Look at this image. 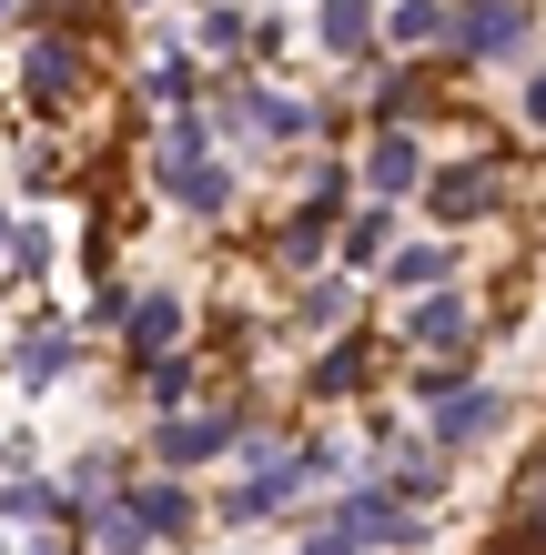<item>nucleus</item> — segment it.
I'll use <instances>...</instances> for the list:
<instances>
[{
    "mask_svg": "<svg viewBox=\"0 0 546 555\" xmlns=\"http://www.w3.org/2000/svg\"><path fill=\"white\" fill-rule=\"evenodd\" d=\"M384 243H395V222H384V212H365L355 233H344V263H384Z\"/></svg>",
    "mask_w": 546,
    "mask_h": 555,
    "instance_id": "4be33fe9",
    "label": "nucleus"
},
{
    "mask_svg": "<svg viewBox=\"0 0 546 555\" xmlns=\"http://www.w3.org/2000/svg\"><path fill=\"white\" fill-rule=\"evenodd\" d=\"M374 112H384V121H405V112H426V81H415V72H395V81L374 91Z\"/></svg>",
    "mask_w": 546,
    "mask_h": 555,
    "instance_id": "b1692460",
    "label": "nucleus"
},
{
    "mask_svg": "<svg viewBox=\"0 0 546 555\" xmlns=\"http://www.w3.org/2000/svg\"><path fill=\"white\" fill-rule=\"evenodd\" d=\"M384 273H395L405 293H435L445 273H456V253H445V243H405V253H384Z\"/></svg>",
    "mask_w": 546,
    "mask_h": 555,
    "instance_id": "ddd939ff",
    "label": "nucleus"
},
{
    "mask_svg": "<svg viewBox=\"0 0 546 555\" xmlns=\"http://www.w3.org/2000/svg\"><path fill=\"white\" fill-rule=\"evenodd\" d=\"M314 41H325V51H344V61H355V51L374 41V0H325V11H314Z\"/></svg>",
    "mask_w": 546,
    "mask_h": 555,
    "instance_id": "9d476101",
    "label": "nucleus"
},
{
    "mask_svg": "<svg viewBox=\"0 0 546 555\" xmlns=\"http://www.w3.org/2000/svg\"><path fill=\"white\" fill-rule=\"evenodd\" d=\"M163 192L182 212H233V172H223L213 152H182V162H163Z\"/></svg>",
    "mask_w": 546,
    "mask_h": 555,
    "instance_id": "6e6552de",
    "label": "nucleus"
},
{
    "mask_svg": "<svg viewBox=\"0 0 546 555\" xmlns=\"http://www.w3.org/2000/svg\"><path fill=\"white\" fill-rule=\"evenodd\" d=\"M0 243H11V222H0Z\"/></svg>",
    "mask_w": 546,
    "mask_h": 555,
    "instance_id": "7c9ffc66",
    "label": "nucleus"
},
{
    "mask_svg": "<svg viewBox=\"0 0 546 555\" xmlns=\"http://www.w3.org/2000/svg\"><path fill=\"white\" fill-rule=\"evenodd\" d=\"M334 323H344V283H314L304 293V334H334Z\"/></svg>",
    "mask_w": 546,
    "mask_h": 555,
    "instance_id": "393cba45",
    "label": "nucleus"
},
{
    "mask_svg": "<svg viewBox=\"0 0 546 555\" xmlns=\"http://www.w3.org/2000/svg\"><path fill=\"white\" fill-rule=\"evenodd\" d=\"M21 91H30L41 112H61V102L81 91V51L61 41V30H41V41H30V61H21Z\"/></svg>",
    "mask_w": 546,
    "mask_h": 555,
    "instance_id": "423d86ee",
    "label": "nucleus"
},
{
    "mask_svg": "<svg viewBox=\"0 0 546 555\" xmlns=\"http://www.w3.org/2000/svg\"><path fill=\"white\" fill-rule=\"evenodd\" d=\"M526 30H536V11H526V0H466L445 41H456V51H475V61H506V51H526Z\"/></svg>",
    "mask_w": 546,
    "mask_h": 555,
    "instance_id": "f257e3e1",
    "label": "nucleus"
},
{
    "mask_svg": "<svg viewBox=\"0 0 546 555\" xmlns=\"http://www.w3.org/2000/svg\"><path fill=\"white\" fill-rule=\"evenodd\" d=\"M496 192H506L496 162H456V172H426V212L435 222H475V212H496Z\"/></svg>",
    "mask_w": 546,
    "mask_h": 555,
    "instance_id": "f03ea898",
    "label": "nucleus"
},
{
    "mask_svg": "<svg viewBox=\"0 0 546 555\" xmlns=\"http://www.w3.org/2000/svg\"><path fill=\"white\" fill-rule=\"evenodd\" d=\"M496 555H546V545H526V535H517V545H496Z\"/></svg>",
    "mask_w": 546,
    "mask_h": 555,
    "instance_id": "c85d7f7f",
    "label": "nucleus"
},
{
    "mask_svg": "<svg viewBox=\"0 0 546 555\" xmlns=\"http://www.w3.org/2000/svg\"><path fill=\"white\" fill-rule=\"evenodd\" d=\"M294 485H304V454H253V465H243V485L223 495V515H233V526H253V515H274L283 495H294Z\"/></svg>",
    "mask_w": 546,
    "mask_h": 555,
    "instance_id": "39448f33",
    "label": "nucleus"
},
{
    "mask_svg": "<svg viewBox=\"0 0 546 555\" xmlns=\"http://www.w3.org/2000/svg\"><path fill=\"white\" fill-rule=\"evenodd\" d=\"M314 384H325V395H355V384H365V344H334V353H325V374H314Z\"/></svg>",
    "mask_w": 546,
    "mask_h": 555,
    "instance_id": "5701e85b",
    "label": "nucleus"
},
{
    "mask_svg": "<svg viewBox=\"0 0 546 555\" xmlns=\"http://www.w3.org/2000/svg\"><path fill=\"white\" fill-rule=\"evenodd\" d=\"M325 222H334V203H304L294 222H283V243H274V253H283V263H294V273H304V263H314V253H325Z\"/></svg>",
    "mask_w": 546,
    "mask_h": 555,
    "instance_id": "6ab92c4d",
    "label": "nucleus"
},
{
    "mask_svg": "<svg viewBox=\"0 0 546 555\" xmlns=\"http://www.w3.org/2000/svg\"><path fill=\"white\" fill-rule=\"evenodd\" d=\"M0 21H21V0H0Z\"/></svg>",
    "mask_w": 546,
    "mask_h": 555,
    "instance_id": "c756f323",
    "label": "nucleus"
},
{
    "mask_svg": "<svg viewBox=\"0 0 546 555\" xmlns=\"http://www.w3.org/2000/svg\"><path fill=\"white\" fill-rule=\"evenodd\" d=\"M122 334H132L142 364H163V353L182 344V304H173V293H152V304H132V323H122Z\"/></svg>",
    "mask_w": 546,
    "mask_h": 555,
    "instance_id": "1a4fd4ad",
    "label": "nucleus"
},
{
    "mask_svg": "<svg viewBox=\"0 0 546 555\" xmlns=\"http://www.w3.org/2000/svg\"><path fill=\"white\" fill-rule=\"evenodd\" d=\"M132 515H142V535H182L192 526V495H182V485H142Z\"/></svg>",
    "mask_w": 546,
    "mask_h": 555,
    "instance_id": "f3484780",
    "label": "nucleus"
},
{
    "mask_svg": "<svg viewBox=\"0 0 546 555\" xmlns=\"http://www.w3.org/2000/svg\"><path fill=\"white\" fill-rule=\"evenodd\" d=\"M233 121H243V132H264V142H294V132H304V112L283 102V91H243V112H233Z\"/></svg>",
    "mask_w": 546,
    "mask_h": 555,
    "instance_id": "dca6fc26",
    "label": "nucleus"
},
{
    "mask_svg": "<svg viewBox=\"0 0 546 555\" xmlns=\"http://www.w3.org/2000/svg\"><path fill=\"white\" fill-rule=\"evenodd\" d=\"M304 555H365V535H355V515H334V526H314V535H304Z\"/></svg>",
    "mask_w": 546,
    "mask_h": 555,
    "instance_id": "bb28decb",
    "label": "nucleus"
},
{
    "mask_svg": "<svg viewBox=\"0 0 546 555\" xmlns=\"http://www.w3.org/2000/svg\"><path fill=\"white\" fill-rule=\"evenodd\" d=\"M496 424H506V395H496V384H456V395H435V454L496 435Z\"/></svg>",
    "mask_w": 546,
    "mask_h": 555,
    "instance_id": "20e7f679",
    "label": "nucleus"
},
{
    "mask_svg": "<svg viewBox=\"0 0 546 555\" xmlns=\"http://www.w3.org/2000/svg\"><path fill=\"white\" fill-rule=\"evenodd\" d=\"M182 395H192V364H182V353H163V364H152V404H163V414H173Z\"/></svg>",
    "mask_w": 546,
    "mask_h": 555,
    "instance_id": "a878e982",
    "label": "nucleus"
},
{
    "mask_svg": "<svg viewBox=\"0 0 546 555\" xmlns=\"http://www.w3.org/2000/svg\"><path fill=\"white\" fill-rule=\"evenodd\" d=\"M81 515H91V545H102V555H142V545H152V535H142V515H132V505H112V495H102V505H81Z\"/></svg>",
    "mask_w": 546,
    "mask_h": 555,
    "instance_id": "2eb2a0df",
    "label": "nucleus"
},
{
    "mask_svg": "<svg viewBox=\"0 0 546 555\" xmlns=\"http://www.w3.org/2000/svg\"><path fill=\"white\" fill-rule=\"evenodd\" d=\"M405 344H415V353H466V344H475V313H466V304H456V293H445V283H435V293H426V304H415V313H405Z\"/></svg>",
    "mask_w": 546,
    "mask_h": 555,
    "instance_id": "0eeeda50",
    "label": "nucleus"
},
{
    "mask_svg": "<svg viewBox=\"0 0 546 555\" xmlns=\"http://www.w3.org/2000/svg\"><path fill=\"white\" fill-rule=\"evenodd\" d=\"M233 435H243V404H213V414H182V424L163 414V465H173V475H182V465H213Z\"/></svg>",
    "mask_w": 546,
    "mask_h": 555,
    "instance_id": "7ed1b4c3",
    "label": "nucleus"
},
{
    "mask_svg": "<svg viewBox=\"0 0 546 555\" xmlns=\"http://www.w3.org/2000/svg\"><path fill=\"white\" fill-rule=\"evenodd\" d=\"M0 515H11V526H41V515H61V495L51 485H0Z\"/></svg>",
    "mask_w": 546,
    "mask_h": 555,
    "instance_id": "412c9836",
    "label": "nucleus"
},
{
    "mask_svg": "<svg viewBox=\"0 0 546 555\" xmlns=\"http://www.w3.org/2000/svg\"><path fill=\"white\" fill-rule=\"evenodd\" d=\"M384 30H395L405 51H435L445 30H456V11H445V0H395V11H384Z\"/></svg>",
    "mask_w": 546,
    "mask_h": 555,
    "instance_id": "f8f14e48",
    "label": "nucleus"
},
{
    "mask_svg": "<svg viewBox=\"0 0 546 555\" xmlns=\"http://www.w3.org/2000/svg\"><path fill=\"white\" fill-rule=\"evenodd\" d=\"M51 374H72V344L61 334H21V384H51Z\"/></svg>",
    "mask_w": 546,
    "mask_h": 555,
    "instance_id": "aec40b11",
    "label": "nucleus"
},
{
    "mask_svg": "<svg viewBox=\"0 0 546 555\" xmlns=\"http://www.w3.org/2000/svg\"><path fill=\"white\" fill-rule=\"evenodd\" d=\"M365 182H374V192H415V182H426V152H415L405 132H384V142L365 152Z\"/></svg>",
    "mask_w": 546,
    "mask_h": 555,
    "instance_id": "9b49d317",
    "label": "nucleus"
},
{
    "mask_svg": "<svg viewBox=\"0 0 546 555\" xmlns=\"http://www.w3.org/2000/svg\"><path fill=\"white\" fill-rule=\"evenodd\" d=\"M526 121H546V72H536V81H526Z\"/></svg>",
    "mask_w": 546,
    "mask_h": 555,
    "instance_id": "cd10ccee",
    "label": "nucleus"
},
{
    "mask_svg": "<svg viewBox=\"0 0 546 555\" xmlns=\"http://www.w3.org/2000/svg\"><path fill=\"white\" fill-rule=\"evenodd\" d=\"M142 91H152L163 112H182V102H203V72H192V61L173 51V61H152V72H142Z\"/></svg>",
    "mask_w": 546,
    "mask_h": 555,
    "instance_id": "a211bd4d",
    "label": "nucleus"
},
{
    "mask_svg": "<svg viewBox=\"0 0 546 555\" xmlns=\"http://www.w3.org/2000/svg\"><path fill=\"white\" fill-rule=\"evenodd\" d=\"M384 485H395L405 505H426V495H445V454H435V444H426V454L395 444V475H384Z\"/></svg>",
    "mask_w": 546,
    "mask_h": 555,
    "instance_id": "4468645a",
    "label": "nucleus"
}]
</instances>
